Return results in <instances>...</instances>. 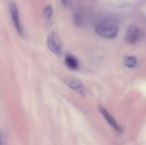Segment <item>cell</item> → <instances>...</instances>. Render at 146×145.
Returning <instances> with one entry per match:
<instances>
[{"instance_id": "1", "label": "cell", "mask_w": 146, "mask_h": 145, "mask_svg": "<svg viewBox=\"0 0 146 145\" xmlns=\"http://www.w3.org/2000/svg\"><path fill=\"white\" fill-rule=\"evenodd\" d=\"M95 31L100 36L106 38H114L118 32L116 23L111 19H104L96 25Z\"/></svg>"}, {"instance_id": "2", "label": "cell", "mask_w": 146, "mask_h": 145, "mask_svg": "<svg viewBox=\"0 0 146 145\" xmlns=\"http://www.w3.org/2000/svg\"><path fill=\"white\" fill-rule=\"evenodd\" d=\"M48 49L56 55H61L63 52V45L61 39L55 32H51L48 35L46 40Z\"/></svg>"}, {"instance_id": "3", "label": "cell", "mask_w": 146, "mask_h": 145, "mask_svg": "<svg viewBox=\"0 0 146 145\" xmlns=\"http://www.w3.org/2000/svg\"><path fill=\"white\" fill-rule=\"evenodd\" d=\"M10 15H11V20H12L13 24L17 30V33L21 36L24 35V30H23L22 26H21V21L19 18V14L18 8L15 3H11L10 5Z\"/></svg>"}, {"instance_id": "4", "label": "cell", "mask_w": 146, "mask_h": 145, "mask_svg": "<svg viewBox=\"0 0 146 145\" xmlns=\"http://www.w3.org/2000/svg\"><path fill=\"white\" fill-rule=\"evenodd\" d=\"M64 82L67 86L75 91L78 95H84V87L83 82L80 80L73 77H67L64 79Z\"/></svg>"}, {"instance_id": "5", "label": "cell", "mask_w": 146, "mask_h": 145, "mask_svg": "<svg viewBox=\"0 0 146 145\" xmlns=\"http://www.w3.org/2000/svg\"><path fill=\"white\" fill-rule=\"evenodd\" d=\"M141 37V31L135 26H131L127 30L125 35V40L130 44H133L138 41Z\"/></svg>"}, {"instance_id": "6", "label": "cell", "mask_w": 146, "mask_h": 145, "mask_svg": "<svg viewBox=\"0 0 146 145\" xmlns=\"http://www.w3.org/2000/svg\"><path fill=\"white\" fill-rule=\"evenodd\" d=\"M98 109H99L100 112H101V115L104 117V118L106 119V120L107 121L108 124L115 129V131L118 132H121L122 131L121 127L119 126V125L118 124V122H116L115 119H114L113 117L110 114V112L107 110L106 108H104L103 106H99L98 107Z\"/></svg>"}, {"instance_id": "7", "label": "cell", "mask_w": 146, "mask_h": 145, "mask_svg": "<svg viewBox=\"0 0 146 145\" xmlns=\"http://www.w3.org/2000/svg\"><path fill=\"white\" fill-rule=\"evenodd\" d=\"M65 63L68 68L71 70H76L78 68L79 63L78 59L74 55L68 53L65 56Z\"/></svg>"}, {"instance_id": "8", "label": "cell", "mask_w": 146, "mask_h": 145, "mask_svg": "<svg viewBox=\"0 0 146 145\" xmlns=\"http://www.w3.org/2000/svg\"><path fill=\"white\" fill-rule=\"evenodd\" d=\"M137 63H138V59L135 56H133V55L125 57V59H124V65L127 68H134L137 65Z\"/></svg>"}, {"instance_id": "9", "label": "cell", "mask_w": 146, "mask_h": 145, "mask_svg": "<svg viewBox=\"0 0 146 145\" xmlns=\"http://www.w3.org/2000/svg\"><path fill=\"white\" fill-rule=\"evenodd\" d=\"M44 15L47 20H51L53 16V9L51 6H46L44 9Z\"/></svg>"}, {"instance_id": "10", "label": "cell", "mask_w": 146, "mask_h": 145, "mask_svg": "<svg viewBox=\"0 0 146 145\" xmlns=\"http://www.w3.org/2000/svg\"><path fill=\"white\" fill-rule=\"evenodd\" d=\"M61 2L63 6L67 7V8H69L72 6L73 0H61Z\"/></svg>"}, {"instance_id": "11", "label": "cell", "mask_w": 146, "mask_h": 145, "mask_svg": "<svg viewBox=\"0 0 146 145\" xmlns=\"http://www.w3.org/2000/svg\"><path fill=\"white\" fill-rule=\"evenodd\" d=\"M1 145H7V139L3 132H1Z\"/></svg>"}]
</instances>
